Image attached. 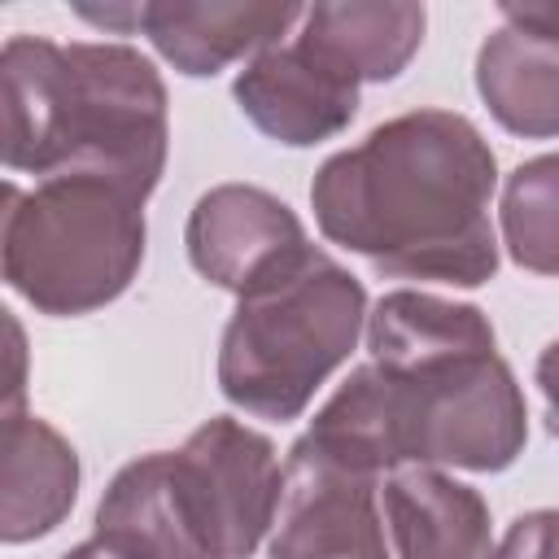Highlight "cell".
Instances as JSON below:
<instances>
[{
  "instance_id": "6da1fadb",
  "label": "cell",
  "mask_w": 559,
  "mask_h": 559,
  "mask_svg": "<svg viewBox=\"0 0 559 559\" xmlns=\"http://www.w3.org/2000/svg\"><path fill=\"white\" fill-rule=\"evenodd\" d=\"M493 188L498 157L467 114L406 109L314 170L310 210L323 240L389 280L480 288L502 262Z\"/></svg>"
},
{
  "instance_id": "7a4b0ae2",
  "label": "cell",
  "mask_w": 559,
  "mask_h": 559,
  "mask_svg": "<svg viewBox=\"0 0 559 559\" xmlns=\"http://www.w3.org/2000/svg\"><path fill=\"white\" fill-rule=\"evenodd\" d=\"M4 166L13 175L87 170L153 197L170 153L166 79L131 44L9 35L0 48Z\"/></svg>"
},
{
  "instance_id": "3957f363",
  "label": "cell",
  "mask_w": 559,
  "mask_h": 559,
  "mask_svg": "<svg viewBox=\"0 0 559 559\" xmlns=\"http://www.w3.org/2000/svg\"><path fill=\"white\" fill-rule=\"evenodd\" d=\"M367 288L323 249H306L288 271L236 297L218 341V393L271 424L297 419L328 376L367 336Z\"/></svg>"
},
{
  "instance_id": "277c9868",
  "label": "cell",
  "mask_w": 559,
  "mask_h": 559,
  "mask_svg": "<svg viewBox=\"0 0 559 559\" xmlns=\"http://www.w3.org/2000/svg\"><path fill=\"white\" fill-rule=\"evenodd\" d=\"M144 201L135 188L87 170L48 175L35 188L9 179L0 214L4 284L52 319L105 310L140 275Z\"/></svg>"
},
{
  "instance_id": "5b68a950",
  "label": "cell",
  "mask_w": 559,
  "mask_h": 559,
  "mask_svg": "<svg viewBox=\"0 0 559 559\" xmlns=\"http://www.w3.org/2000/svg\"><path fill=\"white\" fill-rule=\"evenodd\" d=\"M380 371L393 389L402 467L507 472L524 454L528 402L498 345Z\"/></svg>"
},
{
  "instance_id": "8992f818",
  "label": "cell",
  "mask_w": 559,
  "mask_h": 559,
  "mask_svg": "<svg viewBox=\"0 0 559 559\" xmlns=\"http://www.w3.org/2000/svg\"><path fill=\"white\" fill-rule=\"evenodd\" d=\"M175 467L214 555L249 559L266 542L284 489V463L271 437L231 415H214L188 432Z\"/></svg>"
},
{
  "instance_id": "52a82bcc",
  "label": "cell",
  "mask_w": 559,
  "mask_h": 559,
  "mask_svg": "<svg viewBox=\"0 0 559 559\" xmlns=\"http://www.w3.org/2000/svg\"><path fill=\"white\" fill-rule=\"evenodd\" d=\"M380 476L354 472L306 437L288 445L275 524L266 533L271 559H393L384 542Z\"/></svg>"
},
{
  "instance_id": "ba28073f",
  "label": "cell",
  "mask_w": 559,
  "mask_h": 559,
  "mask_svg": "<svg viewBox=\"0 0 559 559\" xmlns=\"http://www.w3.org/2000/svg\"><path fill=\"white\" fill-rule=\"evenodd\" d=\"M183 249L201 280L245 297L288 271L310 249V240L293 205L275 192L258 183H218L188 210Z\"/></svg>"
},
{
  "instance_id": "9c48e42d",
  "label": "cell",
  "mask_w": 559,
  "mask_h": 559,
  "mask_svg": "<svg viewBox=\"0 0 559 559\" xmlns=\"http://www.w3.org/2000/svg\"><path fill=\"white\" fill-rule=\"evenodd\" d=\"M358 87L301 39L275 44L245 61L231 83L236 109L284 148H314L358 118Z\"/></svg>"
},
{
  "instance_id": "30bf717a",
  "label": "cell",
  "mask_w": 559,
  "mask_h": 559,
  "mask_svg": "<svg viewBox=\"0 0 559 559\" xmlns=\"http://www.w3.org/2000/svg\"><path fill=\"white\" fill-rule=\"evenodd\" d=\"M92 537L118 559H218L183 493L175 450H153L114 472L105 485Z\"/></svg>"
},
{
  "instance_id": "8fae6325",
  "label": "cell",
  "mask_w": 559,
  "mask_h": 559,
  "mask_svg": "<svg viewBox=\"0 0 559 559\" xmlns=\"http://www.w3.org/2000/svg\"><path fill=\"white\" fill-rule=\"evenodd\" d=\"M301 4H258V0H148L140 31L153 52L188 79H214L231 61H253L258 52L284 44Z\"/></svg>"
},
{
  "instance_id": "7c38bea8",
  "label": "cell",
  "mask_w": 559,
  "mask_h": 559,
  "mask_svg": "<svg viewBox=\"0 0 559 559\" xmlns=\"http://www.w3.org/2000/svg\"><path fill=\"white\" fill-rule=\"evenodd\" d=\"M384 528L397 559H493V520L476 485L441 467L406 463L380 485Z\"/></svg>"
},
{
  "instance_id": "4fadbf2b",
  "label": "cell",
  "mask_w": 559,
  "mask_h": 559,
  "mask_svg": "<svg viewBox=\"0 0 559 559\" xmlns=\"http://www.w3.org/2000/svg\"><path fill=\"white\" fill-rule=\"evenodd\" d=\"M79 454L74 445L39 415L9 406L4 411V467H0V537L4 546L48 537L79 498Z\"/></svg>"
},
{
  "instance_id": "5bb4252c",
  "label": "cell",
  "mask_w": 559,
  "mask_h": 559,
  "mask_svg": "<svg viewBox=\"0 0 559 559\" xmlns=\"http://www.w3.org/2000/svg\"><path fill=\"white\" fill-rule=\"evenodd\" d=\"M476 92L520 140H559V35L502 22L476 48Z\"/></svg>"
},
{
  "instance_id": "9a60e30c",
  "label": "cell",
  "mask_w": 559,
  "mask_h": 559,
  "mask_svg": "<svg viewBox=\"0 0 559 559\" xmlns=\"http://www.w3.org/2000/svg\"><path fill=\"white\" fill-rule=\"evenodd\" d=\"M424 26L428 13L411 0H341L306 9L297 39L323 52L354 83H389L415 61Z\"/></svg>"
},
{
  "instance_id": "2e32d148",
  "label": "cell",
  "mask_w": 559,
  "mask_h": 559,
  "mask_svg": "<svg viewBox=\"0 0 559 559\" xmlns=\"http://www.w3.org/2000/svg\"><path fill=\"white\" fill-rule=\"evenodd\" d=\"M489 345H498V336L480 306L424 288H393L367 314V354L376 367H415Z\"/></svg>"
},
{
  "instance_id": "e0dca14e",
  "label": "cell",
  "mask_w": 559,
  "mask_h": 559,
  "mask_svg": "<svg viewBox=\"0 0 559 559\" xmlns=\"http://www.w3.org/2000/svg\"><path fill=\"white\" fill-rule=\"evenodd\" d=\"M498 227L520 271L559 275V153L528 157L502 179Z\"/></svg>"
},
{
  "instance_id": "ac0fdd59",
  "label": "cell",
  "mask_w": 559,
  "mask_h": 559,
  "mask_svg": "<svg viewBox=\"0 0 559 559\" xmlns=\"http://www.w3.org/2000/svg\"><path fill=\"white\" fill-rule=\"evenodd\" d=\"M493 559H559V511L537 507L511 520Z\"/></svg>"
},
{
  "instance_id": "d6986e66",
  "label": "cell",
  "mask_w": 559,
  "mask_h": 559,
  "mask_svg": "<svg viewBox=\"0 0 559 559\" xmlns=\"http://www.w3.org/2000/svg\"><path fill=\"white\" fill-rule=\"evenodd\" d=\"M533 380L542 389V402H546V432L559 441V336L537 354V367H533Z\"/></svg>"
},
{
  "instance_id": "ffe728a7",
  "label": "cell",
  "mask_w": 559,
  "mask_h": 559,
  "mask_svg": "<svg viewBox=\"0 0 559 559\" xmlns=\"http://www.w3.org/2000/svg\"><path fill=\"white\" fill-rule=\"evenodd\" d=\"M502 22H520V26H537L546 35H559V0H528V4L507 0Z\"/></svg>"
},
{
  "instance_id": "44dd1931",
  "label": "cell",
  "mask_w": 559,
  "mask_h": 559,
  "mask_svg": "<svg viewBox=\"0 0 559 559\" xmlns=\"http://www.w3.org/2000/svg\"><path fill=\"white\" fill-rule=\"evenodd\" d=\"M74 13L87 17V22H96V26H105V31H118V35H131V31H140V22H144V4H105V9L79 4Z\"/></svg>"
},
{
  "instance_id": "7402d4cb",
  "label": "cell",
  "mask_w": 559,
  "mask_h": 559,
  "mask_svg": "<svg viewBox=\"0 0 559 559\" xmlns=\"http://www.w3.org/2000/svg\"><path fill=\"white\" fill-rule=\"evenodd\" d=\"M61 559H118L105 542H96V537H87V542H79V546H70Z\"/></svg>"
}]
</instances>
